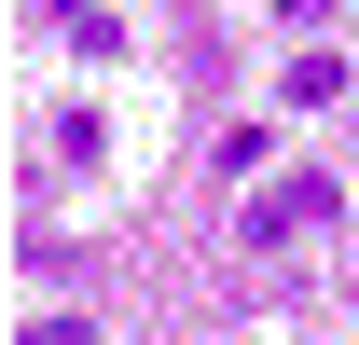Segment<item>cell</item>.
<instances>
[{
  "instance_id": "obj_1",
  "label": "cell",
  "mask_w": 359,
  "mask_h": 345,
  "mask_svg": "<svg viewBox=\"0 0 359 345\" xmlns=\"http://www.w3.org/2000/svg\"><path fill=\"white\" fill-rule=\"evenodd\" d=\"M318 221H346V180H276V194H263V208H249V235H318Z\"/></svg>"
},
{
  "instance_id": "obj_2",
  "label": "cell",
  "mask_w": 359,
  "mask_h": 345,
  "mask_svg": "<svg viewBox=\"0 0 359 345\" xmlns=\"http://www.w3.org/2000/svg\"><path fill=\"white\" fill-rule=\"evenodd\" d=\"M332 97H346V55L304 42V55H290V111H332Z\"/></svg>"
},
{
  "instance_id": "obj_3",
  "label": "cell",
  "mask_w": 359,
  "mask_h": 345,
  "mask_svg": "<svg viewBox=\"0 0 359 345\" xmlns=\"http://www.w3.org/2000/svg\"><path fill=\"white\" fill-rule=\"evenodd\" d=\"M55 14H69V28H83V42H111V0H55Z\"/></svg>"
}]
</instances>
